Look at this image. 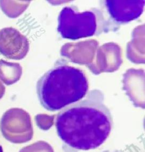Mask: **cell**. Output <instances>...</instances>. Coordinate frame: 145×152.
<instances>
[{
  "mask_svg": "<svg viewBox=\"0 0 145 152\" xmlns=\"http://www.w3.org/2000/svg\"><path fill=\"white\" fill-rule=\"evenodd\" d=\"M22 74V67L19 63L0 60V80L2 82L12 85L21 79Z\"/></svg>",
  "mask_w": 145,
  "mask_h": 152,
  "instance_id": "52a82bcc",
  "label": "cell"
},
{
  "mask_svg": "<svg viewBox=\"0 0 145 152\" xmlns=\"http://www.w3.org/2000/svg\"><path fill=\"white\" fill-rule=\"evenodd\" d=\"M104 4L111 22L121 25L139 18L144 11L145 1H105Z\"/></svg>",
  "mask_w": 145,
  "mask_h": 152,
  "instance_id": "8992f818",
  "label": "cell"
},
{
  "mask_svg": "<svg viewBox=\"0 0 145 152\" xmlns=\"http://www.w3.org/2000/svg\"><path fill=\"white\" fill-rule=\"evenodd\" d=\"M114 26L97 9L80 13L73 7H66L58 17V32L63 38L72 40L100 34Z\"/></svg>",
  "mask_w": 145,
  "mask_h": 152,
  "instance_id": "3957f363",
  "label": "cell"
},
{
  "mask_svg": "<svg viewBox=\"0 0 145 152\" xmlns=\"http://www.w3.org/2000/svg\"><path fill=\"white\" fill-rule=\"evenodd\" d=\"M29 50L27 38L17 29L5 28L0 30V53L10 59L24 58Z\"/></svg>",
  "mask_w": 145,
  "mask_h": 152,
  "instance_id": "5b68a950",
  "label": "cell"
},
{
  "mask_svg": "<svg viewBox=\"0 0 145 152\" xmlns=\"http://www.w3.org/2000/svg\"><path fill=\"white\" fill-rule=\"evenodd\" d=\"M113 125L103 95L90 92L87 97L64 108L57 116L56 127L65 151L95 149L109 137Z\"/></svg>",
  "mask_w": 145,
  "mask_h": 152,
  "instance_id": "6da1fadb",
  "label": "cell"
},
{
  "mask_svg": "<svg viewBox=\"0 0 145 152\" xmlns=\"http://www.w3.org/2000/svg\"><path fill=\"white\" fill-rule=\"evenodd\" d=\"M36 90L42 106L54 112L82 99L88 92L89 83L82 70L59 61L39 79Z\"/></svg>",
  "mask_w": 145,
  "mask_h": 152,
  "instance_id": "7a4b0ae2",
  "label": "cell"
},
{
  "mask_svg": "<svg viewBox=\"0 0 145 152\" xmlns=\"http://www.w3.org/2000/svg\"><path fill=\"white\" fill-rule=\"evenodd\" d=\"M5 93V87L0 81V99L2 98Z\"/></svg>",
  "mask_w": 145,
  "mask_h": 152,
  "instance_id": "9c48e42d",
  "label": "cell"
},
{
  "mask_svg": "<svg viewBox=\"0 0 145 152\" xmlns=\"http://www.w3.org/2000/svg\"><path fill=\"white\" fill-rule=\"evenodd\" d=\"M102 152H121L119 151H105Z\"/></svg>",
  "mask_w": 145,
  "mask_h": 152,
  "instance_id": "30bf717a",
  "label": "cell"
},
{
  "mask_svg": "<svg viewBox=\"0 0 145 152\" xmlns=\"http://www.w3.org/2000/svg\"><path fill=\"white\" fill-rule=\"evenodd\" d=\"M29 4V2L1 0L0 7L8 17L15 18L25 11Z\"/></svg>",
  "mask_w": 145,
  "mask_h": 152,
  "instance_id": "ba28073f",
  "label": "cell"
},
{
  "mask_svg": "<svg viewBox=\"0 0 145 152\" xmlns=\"http://www.w3.org/2000/svg\"><path fill=\"white\" fill-rule=\"evenodd\" d=\"M0 152H3L2 147V146H1V145H0Z\"/></svg>",
  "mask_w": 145,
  "mask_h": 152,
  "instance_id": "8fae6325",
  "label": "cell"
},
{
  "mask_svg": "<svg viewBox=\"0 0 145 152\" xmlns=\"http://www.w3.org/2000/svg\"><path fill=\"white\" fill-rule=\"evenodd\" d=\"M30 127L29 115L20 108L9 110L3 115L0 121V129L3 136L13 143L26 141Z\"/></svg>",
  "mask_w": 145,
  "mask_h": 152,
  "instance_id": "277c9868",
  "label": "cell"
}]
</instances>
